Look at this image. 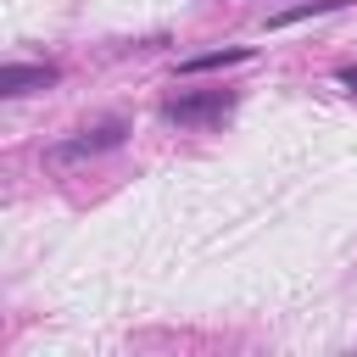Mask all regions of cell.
Segmentation results:
<instances>
[{"mask_svg":"<svg viewBox=\"0 0 357 357\" xmlns=\"http://www.w3.org/2000/svg\"><path fill=\"white\" fill-rule=\"evenodd\" d=\"M123 134H128V123L106 117V123H95V128H84V134H73V139H56V145L45 151V162H50V167L89 162V156H100V151H117V145H123Z\"/></svg>","mask_w":357,"mask_h":357,"instance_id":"2","label":"cell"},{"mask_svg":"<svg viewBox=\"0 0 357 357\" xmlns=\"http://www.w3.org/2000/svg\"><path fill=\"white\" fill-rule=\"evenodd\" d=\"M340 84H346V89L357 95V61H351V67H340Z\"/></svg>","mask_w":357,"mask_h":357,"instance_id":"6","label":"cell"},{"mask_svg":"<svg viewBox=\"0 0 357 357\" xmlns=\"http://www.w3.org/2000/svg\"><path fill=\"white\" fill-rule=\"evenodd\" d=\"M340 6H351V0H307V6H290V11H279V17H268V22L284 28V22H301V17H318V11H340Z\"/></svg>","mask_w":357,"mask_h":357,"instance_id":"5","label":"cell"},{"mask_svg":"<svg viewBox=\"0 0 357 357\" xmlns=\"http://www.w3.org/2000/svg\"><path fill=\"white\" fill-rule=\"evenodd\" d=\"M234 61H251V45H223V50L190 56V61H184V73H212V67H234Z\"/></svg>","mask_w":357,"mask_h":357,"instance_id":"4","label":"cell"},{"mask_svg":"<svg viewBox=\"0 0 357 357\" xmlns=\"http://www.w3.org/2000/svg\"><path fill=\"white\" fill-rule=\"evenodd\" d=\"M229 112H234V89H184L162 100V117L178 128H206V123H223Z\"/></svg>","mask_w":357,"mask_h":357,"instance_id":"1","label":"cell"},{"mask_svg":"<svg viewBox=\"0 0 357 357\" xmlns=\"http://www.w3.org/2000/svg\"><path fill=\"white\" fill-rule=\"evenodd\" d=\"M61 73L50 61H6L0 67V95H33V89H50Z\"/></svg>","mask_w":357,"mask_h":357,"instance_id":"3","label":"cell"}]
</instances>
